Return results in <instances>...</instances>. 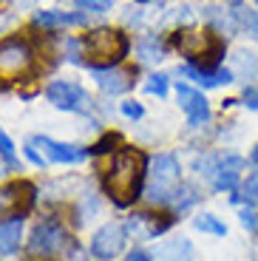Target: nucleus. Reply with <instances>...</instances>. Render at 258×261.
Instances as JSON below:
<instances>
[{
    "label": "nucleus",
    "instance_id": "obj_1",
    "mask_svg": "<svg viewBox=\"0 0 258 261\" xmlns=\"http://www.w3.org/2000/svg\"><path fill=\"white\" fill-rule=\"evenodd\" d=\"M145 165H148V159H145L142 150L136 148H122L114 153L111 168L105 170V190H108L111 202L116 207H128V204H134L139 199Z\"/></svg>",
    "mask_w": 258,
    "mask_h": 261
},
{
    "label": "nucleus",
    "instance_id": "obj_2",
    "mask_svg": "<svg viewBox=\"0 0 258 261\" xmlns=\"http://www.w3.org/2000/svg\"><path fill=\"white\" fill-rule=\"evenodd\" d=\"M131 48V40L122 29H91L88 34H83L80 40V51H83V60L91 65V68H114L125 60Z\"/></svg>",
    "mask_w": 258,
    "mask_h": 261
},
{
    "label": "nucleus",
    "instance_id": "obj_3",
    "mask_svg": "<svg viewBox=\"0 0 258 261\" xmlns=\"http://www.w3.org/2000/svg\"><path fill=\"white\" fill-rule=\"evenodd\" d=\"M173 46L179 54L190 60V65L201 71H216L219 60L224 57V40L213 32H199V29H179L173 32Z\"/></svg>",
    "mask_w": 258,
    "mask_h": 261
},
{
    "label": "nucleus",
    "instance_id": "obj_4",
    "mask_svg": "<svg viewBox=\"0 0 258 261\" xmlns=\"http://www.w3.org/2000/svg\"><path fill=\"white\" fill-rule=\"evenodd\" d=\"M176 185H179V159L173 153H159L150 162V182L145 188L148 202H153V204L170 202Z\"/></svg>",
    "mask_w": 258,
    "mask_h": 261
},
{
    "label": "nucleus",
    "instance_id": "obj_5",
    "mask_svg": "<svg viewBox=\"0 0 258 261\" xmlns=\"http://www.w3.org/2000/svg\"><path fill=\"white\" fill-rule=\"evenodd\" d=\"M34 51L23 37H3L0 40V77L20 80L32 71Z\"/></svg>",
    "mask_w": 258,
    "mask_h": 261
},
{
    "label": "nucleus",
    "instance_id": "obj_6",
    "mask_svg": "<svg viewBox=\"0 0 258 261\" xmlns=\"http://www.w3.org/2000/svg\"><path fill=\"white\" fill-rule=\"evenodd\" d=\"M65 230L57 222H40L32 230V239H29V255L32 258H54L60 250L65 247Z\"/></svg>",
    "mask_w": 258,
    "mask_h": 261
},
{
    "label": "nucleus",
    "instance_id": "obj_7",
    "mask_svg": "<svg viewBox=\"0 0 258 261\" xmlns=\"http://www.w3.org/2000/svg\"><path fill=\"white\" fill-rule=\"evenodd\" d=\"M34 204V185L26 179L9 182L0 188V222L6 216H20Z\"/></svg>",
    "mask_w": 258,
    "mask_h": 261
},
{
    "label": "nucleus",
    "instance_id": "obj_8",
    "mask_svg": "<svg viewBox=\"0 0 258 261\" xmlns=\"http://www.w3.org/2000/svg\"><path fill=\"white\" fill-rule=\"evenodd\" d=\"M45 97H48V102H51L54 108H60V111H85L91 105V97L77 83H71V80H54V83L45 88Z\"/></svg>",
    "mask_w": 258,
    "mask_h": 261
},
{
    "label": "nucleus",
    "instance_id": "obj_9",
    "mask_svg": "<svg viewBox=\"0 0 258 261\" xmlns=\"http://www.w3.org/2000/svg\"><path fill=\"white\" fill-rule=\"evenodd\" d=\"M125 227L122 224H105V227H99L97 233H94V239H91V253H94V258L99 261H111L116 258V255L122 253L125 247Z\"/></svg>",
    "mask_w": 258,
    "mask_h": 261
},
{
    "label": "nucleus",
    "instance_id": "obj_10",
    "mask_svg": "<svg viewBox=\"0 0 258 261\" xmlns=\"http://www.w3.org/2000/svg\"><path fill=\"white\" fill-rule=\"evenodd\" d=\"M176 99H179L182 111L187 114V122L190 125H204L207 119H210V108H207V99L201 97V91L179 83L176 85Z\"/></svg>",
    "mask_w": 258,
    "mask_h": 261
},
{
    "label": "nucleus",
    "instance_id": "obj_11",
    "mask_svg": "<svg viewBox=\"0 0 258 261\" xmlns=\"http://www.w3.org/2000/svg\"><path fill=\"white\" fill-rule=\"evenodd\" d=\"M37 148H43L45 159L48 162H60V165H77L85 159V150L77 148V145H68V142H57V139H48V137H34L32 139Z\"/></svg>",
    "mask_w": 258,
    "mask_h": 261
},
{
    "label": "nucleus",
    "instance_id": "obj_12",
    "mask_svg": "<svg viewBox=\"0 0 258 261\" xmlns=\"http://www.w3.org/2000/svg\"><path fill=\"white\" fill-rule=\"evenodd\" d=\"M94 80L105 94H122L131 88V74L119 71V68H94Z\"/></svg>",
    "mask_w": 258,
    "mask_h": 261
},
{
    "label": "nucleus",
    "instance_id": "obj_13",
    "mask_svg": "<svg viewBox=\"0 0 258 261\" xmlns=\"http://www.w3.org/2000/svg\"><path fill=\"white\" fill-rule=\"evenodd\" d=\"M168 227H170V219H153L148 213H139V216H131L128 219V230L136 239H153V236L165 233Z\"/></svg>",
    "mask_w": 258,
    "mask_h": 261
},
{
    "label": "nucleus",
    "instance_id": "obj_14",
    "mask_svg": "<svg viewBox=\"0 0 258 261\" xmlns=\"http://www.w3.org/2000/svg\"><path fill=\"white\" fill-rule=\"evenodd\" d=\"M34 23L45 29H57V26H83L88 23V12H37Z\"/></svg>",
    "mask_w": 258,
    "mask_h": 261
},
{
    "label": "nucleus",
    "instance_id": "obj_15",
    "mask_svg": "<svg viewBox=\"0 0 258 261\" xmlns=\"http://www.w3.org/2000/svg\"><path fill=\"white\" fill-rule=\"evenodd\" d=\"M153 261H193V244L187 239H170L153 250Z\"/></svg>",
    "mask_w": 258,
    "mask_h": 261
},
{
    "label": "nucleus",
    "instance_id": "obj_16",
    "mask_svg": "<svg viewBox=\"0 0 258 261\" xmlns=\"http://www.w3.org/2000/svg\"><path fill=\"white\" fill-rule=\"evenodd\" d=\"M182 74L190 80H196V83L201 85V88H216V85H227L233 83V71H227V68H216V71H201V68H196V65H185L182 68Z\"/></svg>",
    "mask_w": 258,
    "mask_h": 261
},
{
    "label": "nucleus",
    "instance_id": "obj_17",
    "mask_svg": "<svg viewBox=\"0 0 258 261\" xmlns=\"http://www.w3.org/2000/svg\"><path fill=\"white\" fill-rule=\"evenodd\" d=\"M23 239V222L12 219V222H0V255H12L20 247Z\"/></svg>",
    "mask_w": 258,
    "mask_h": 261
},
{
    "label": "nucleus",
    "instance_id": "obj_18",
    "mask_svg": "<svg viewBox=\"0 0 258 261\" xmlns=\"http://www.w3.org/2000/svg\"><path fill=\"white\" fill-rule=\"evenodd\" d=\"M230 14H233V20H236L239 29H244L250 37H258V12H252L247 6H236Z\"/></svg>",
    "mask_w": 258,
    "mask_h": 261
},
{
    "label": "nucleus",
    "instance_id": "obj_19",
    "mask_svg": "<svg viewBox=\"0 0 258 261\" xmlns=\"http://www.w3.org/2000/svg\"><path fill=\"white\" fill-rule=\"evenodd\" d=\"M196 202H199V193H196L190 185H176L173 196H170V204H173L176 210H187V207H193Z\"/></svg>",
    "mask_w": 258,
    "mask_h": 261
},
{
    "label": "nucleus",
    "instance_id": "obj_20",
    "mask_svg": "<svg viewBox=\"0 0 258 261\" xmlns=\"http://www.w3.org/2000/svg\"><path fill=\"white\" fill-rule=\"evenodd\" d=\"M236 65H239L241 77L258 80V57L252 51H239V54H236Z\"/></svg>",
    "mask_w": 258,
    "mask_h": 261
},
{
    "label": "nucleus",
    "instance_id": "obj_21",
    "mask_svg": "<svg viewBox=\"0 0 258 261\" xmlns=\"http://www.w3.org/2000/svg\"><path fill=\"white\" fill-rule=\"evenodd\" d=\"M193 224H196V230H201V233H210V236H224L227 233V227L216 219V216H210V213H199L193 219Z\"/></svg>",
    "mask_w": 258,
    "mask_h": 261
},
{
    "label": "nucleus",
    "instance_id": "obj_22",
    "mask_svg": "<svg viewBox=\"0 0 258 261\" xmlns=\"http://www.w3.org/2000/svg\"><path fill=\"white\" fill-rule=\"evenodd\" d=\"M99 213V199L94 193H88L83 199V202H80V207H77V216H80V224H85V222H91V219H94V216Z\"/></svg>",
    "mask_w": 258,
    "mask_h": 261
},
{
    "label": "nucleus",
    "instance_id": "obj_23",
    "mask_svg": "<svg viewBox=\"0 0 258 261\" xmlns=\"http://www.w3.org/2000/svg\"><path fill=\"white\" fill-rule=\"evenodd\" d=\"M139 54H142V63H159L162 60V46L156 43V37H148L139 43Z\"/></svg>",
    "mask_w": 258,
    "mask_h": 261
},
{
    "label": "nucleus",
    "instance_id": "obj_24",
    "mask_svg": "<svg viewBox=\"0 0 258 261\" xmlns=\"http://www.w3.org/2000/svg\"><path fill=\"white\" fill-rule=\"evenodd\" d=\"M145 91L156 94V97H165L168 94V74H150L148 83H145Z\"/></svg>",
    "mask_w": 258,
    "mask_h": 261
},
{
    "label": "nucleus",
    "instance_id": "obj_25",
    "mask_svg": "<svg viewBox=\"0 0 258 261\" xmlns=\"http://www.w3.org/2000/svg\"><path fill=\"white\" fill-rule=\"evenodd\" d=\"M114 6V0H77V9H85L91 14H105Z\"/></svg>",
    "mask_w": 258,
    "mask_h": 261
},
{
    "label": "nucleus",
    "instance_id": "obj_26",
    "mask_svg": "<svg viewBox=\"0 0 258 261\" xmlns=\"http://www.w3.org/2000/svg\"><path fill=\"white\" fill-rule=\"evenodd\" d=\"M0 156L6 159L12 168L17 165V156H14V145H12V139L6 137V130H3V128H0Z\"/></svg>",
    "mask_w": 258,
    "mask_h": 261
},
{
    "label": "nucleus",
    "instance_id": "obj_27",
    "mask_svg": "<svg viewBox=\"0 0 258 261\" xmlns=\"http://www.w3.org/2000/svg\"><path fill=\"white\" fill-rule=\"evenodd\" d=\"M241 196H244V202H250V204L258 202V173H252V176L241 185Z\"/></svg>",
    "mask_w": 258,
    "mask_h": 261
},
{
    "label": "nucleus",
    "instance_id": "obj_28",
    "mask_svg": "<svg viewBox=\"0 0 258 261\" xmlns=\"http://www.w3.org/2000/svg\"><path fill=\"white\" fill-rule=\"evenodd\" d=\"M114 145H119V137H116V134H105V137L91 148V153H108V150H116Z\"/></svg>",
    "mask_w": 258,
    "mask_h": 261
},
{
    "label": "nucleus",
    "instance_id": "obj_29",
    "mask_svg": "<svg viewBox=\"0 0 258 261\" xmlns=\"http://www.w3.org/2000/svg\"><path fill=\"white\" fill-rule=\"evenodd\" d=\"M241 224H244L247 230H250V233H258V213L255 210H241Z\"/></svg>",
    "mask_w": 258,
    "mask_h": 261
},
{
    "label": "nucleus",
    "instance_id": "obj_30",
    "mask_svg": "<svg viewBox=\"0 0 258 261\" xmlns=\"http://www.w3.org/2000/svg\"><path fill=\"white\" fill-rule=\"evenodd\" d=\"M122 114L128 119H139L145 111H142V105H139V102H134V99H131V102H122Z\"/></svg>",
    "mask_w": 258,
    "mask_h": 261
},
{
    "label": "nucleus",
    "instance_id": "obj_31",
    "mask_svg": "<svg viewBox=\"0 0 258 261\" xmlns=\"http://www.w3.org/2000/svg\"><path fill=\"white\" fill-rule=\"evenodd\" d=\"M244 105L258 111V88H244Z\"/></svg>",
    "mask_w": 258,
    "mask_h": 261
},
{
    "label": "nucleus",
    "instance_id": "obj_32",
    "mask_svg": "<svg viewBox=\"0 0 258 261\" xmlns=\"http://www.w3.org/2000/svg\"><path fill=\"white\" fill-rule=\"evenodd\" d=\"M26 156L32 159L34 165H40V168H43V165H45V159H43V156H40V153H37V145H34V142H29V145H26Z\"/></svg>",
    "mask_w": 258,
    "mask_h": 261
},
{
    "label": "nucleus",
    "instance_id": "obj_33",
    "mask_svg": "<svg viewBox=\"0 0 258 261\" xmlns=\"http://www.w3.org/2000/svg\"><path fill=\"white\" fill-rule=\"evenodd\" d=\"M125 261H153V255L145 253V250H134V253H128V258Z\"/></svg>",
    "mask_w": 258,
    "mask_h": 261
},
{
    "label": "nucleus",
    "instance_id": "obj_34",
    "mask_svg": "<svg viewBox=\"0 0 258 261\" xmlns=\"http://www.w3.org/2000/svg\"><path fill=\"white\" fill-rule=\"evenodd\" d=\"M252 162L258 165V145H255V150H252Z\"/></svg>",
    "mask_w": 258,
    "mask_h": 261
},
{
    "label": "nucleus",
    "instance_id": "obj_35",
    "mask_svg": "<svg viewBox=\"0 0 258 261\" xmlns=\"http://www.w3.org/2000/svg\"><path fill=\"white\" fill-rule=\"evenodd\" d=\"M139 3H148V0H139Z\"/></svg>",
    "mask_w": 258,
    "mask_h": 261
}]
</instances>
